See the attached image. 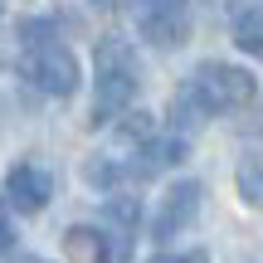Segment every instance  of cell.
<instances>
[{
	"mask_svg": "<svg viewBox=\"0 0 263 263\" xmlns=\"http://www.w3.org/2000/svg\"><path fill=\"white\" fill-rule=\"evenodd\" d=\"M254 93H258V83H254L249 68H239V64H200L190 73V83L176 93V103H171V122L195 127V122H205L215 112L254 103Z\"/></svg>",
	"mask_w": 263,
	"mask_h": 263,
	"instance_id": "1",
	"label": "cell"
},
{
	"mask_svg": "<svg viewBox=\"0 0 263 263\" xmlns=\"http://www.w3.org/2000/svg\"><path fill=\"white\" fill-rule=\"evenodd\" d=\"M20 34H25V78L49 98H73L78 93V59L59 39V29L49 20H29Z\"/></svg>",
	"mask_w": 263,
	"mask_h": 263,
	"instance_id": "2",
	"label": "cell"
},
{
	"mask_svg": "<svg viewBox=\"0 0 263 263\" xmlns=\"http://www.w3.org/2000/svg\"><path fill=\"white\" fill-rule=\"evenodd\" d=\"M137 88H141L137 49H132L122 34L98 39V107H93V122L122 117L127 107L137 103Z\"/></svg>",
	"mask_w": 263,
	"mask_h": 263,
	"instance_id": "3",
	"label": "cell"
},
{
	"mask_svg": "<svg viewBox=\"0 0 263 263\" xmlns=\"http://www.w3.org/2000/svg\"><path fill=\"white\" fill-rule=\"evenodd\" d=\"M127 15L156 49H180L190 39V10L185 0H127Z\"/></svg>",
	"mask_w": 263,
	"mask_h": 263,
	"instance_id": "4",
	"label": "cell"
},
{
	"mask_svg": "<svg viewBox=\"0 0 263 263\" xmlns=\"http://www.w3.org/2000/svg\"><path fill=\"white\" fill-rule=\"evenodd\" d=\"M200 200H205V190H200V180H176V185L161 195L156 215H151V239H176L185 224H195L200 215Z\"/></svg>",
	"mask_w": 263,
	"mask_h": 263,
	"instance_id": "5",
	"label": "cell"
},
{
	"mask_svg": "<svg viewBox=\"0 0 263 263\" xmlns=\"http://www.w3.org/2000/svg\"><path fill=\"white\" fill-rule=\"evenodd\" d=\"M5 200L20 215H39V210L54 200V176H49L44 166H34V161H20L5 176Z\"/></svg>",
	"mask_w": 263,
	"mask_h": 263,
	"instance_id": "6",
	"label": "cell"
},
{
	"mask_svg": "<svg viewBox=\"0 0 263 263\" xmlns=\"http://www.w3.org/2000/svg\"><path fill=\"white\" fill-rule=\"evenodd\" d=\"M137 200H112L107 205V263H127L132 258V239H137Z\"/></svg>",
	"mask_w": 263,
	"mask_h": 263,
	"instance_id": "7",
	"label": "cell"
},
{
	"mask_svg": "<svg viewBox=\"0 0 263 263\" xmlns=\"http://www.w3.org/2000/svg\"><path fill=\"white\" fill-rule=\"evenodd\" d=\"M64 254L68 263H107V234L93 224H73L64 229Z\"/></svg>",
	"mask_w": 263,
	"mask_h": 263,
	"instance_id": "8",
	"label": "cell"
},
{
	"mask_svg": "<svg viewBox=\"0 0 263 263\" xmlns=\"http://www.w3.org/2000/svg\"><path fill=\"white\" fill-rule=\"evenodd\" d=\"M234 39H239V49H244V54L263 59V5H258V10H249V15L234 25Z\"/></svg>",
	"mask_w": 263,
	"mask_h": 263,
	"instance_id": "9",
	"label": "cell"
},
{
	"mask_svg": "<svg viewBox=\"0 0 263 263\" xmlns=\"http://www.w3.org/2000/svg\"><path fill=\"white\" fill-rule=\"evenodd\" d=\"M239 195H244L249 205H263V161L258 156L239 161Z\"/></svg>",
	"mask_w": 263,
	"mask_h": 263,
	"instance_id": "10",
	"label": "cell"
},
{
	"mask_svg": "<svg viewBox=\"0 0 263 263\" xmlns=\"http://www.w3.org/2000/svg\"><path fill=\"white\" fill-rule=\"evenodd\" d=\"M151 263H210V254H205V249H190V254H161Z\"/></svg>",
	"mask_w": 263,
	"mask_h": 263,
	"instance_id": "11",
	"label": "cell"
},
{
	"mask_svg": "<svg viewBox=\"0 0 263 263\" xmlns=\"http://www.w3.org/2000/svg\"><path fill=\"white\" fill-rule=\"evenodd\" d=\"M10 263H44L39 254H10Z\"/></svg>",
	"mask_w": 263,
	"mask_h": 263,
	"instance_id": "12",
	"label": "cell"
},
{
	"mask_svg": "<svg viewBox=\"0 0 263 263\" xmlns=\"http://www.w3.org/2000/svg\"><path fill=\"white\" fill-rule=\"evenodd\" d=\"M93 5H107V0H93Z\"/></svg>",
	"mask_w": 263,
	"mask_h": 263,
	"instance_id": "13",
	"label": "cell"
}]
</instances>
